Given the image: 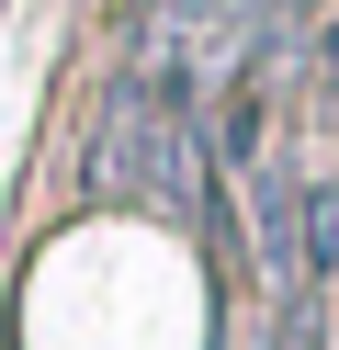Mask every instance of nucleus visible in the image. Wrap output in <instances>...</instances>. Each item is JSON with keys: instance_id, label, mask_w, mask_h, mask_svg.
Masks as SVG:
<instances>
[{"instance_id": "obj_1", "label": "nucleus", "mask_w": 339, "mask_h": 350, "mask_svg": "<svg viewBox=\"0 0 339 350\" xmlns=\"http://www.w3.org/2000/svg\"><path fill=\"white\" fill-rule=\"evenodd\" d=\"M203 79L181 68H125L102 91V124L79 147V181L102 204H147V215H215V170H203V124H192Z\"/></svg>"}, {"instance_id": "obj_2", "label": "nucleus", "mask_w": 339, "mask_h": 350, "mask_svg": "<svg viewBox=\"0 0 339 350\" xmlns=\"http://www.w3.org/2000/svg\"><path fill=\"white\" fill-rule=\"evenodd\" d=\"M238 192H249V249H260L271 305H283V294H316V282H305V170L249 159V170H238Z\"/></svg>"}, {"instance_id": "obj_3", "label": "nucleus", "mask_w": 339, "mask_h": 350, "mask_svg": "<svg viewBox=\"0 0 339 350\" xmlns=\"http://www.w3.org/2000/svg\"><path fill=\"white\" fill-rule=\"evenodd\" d=\"M294 79H305V113L328 124V113H339V12L305 34V46H294Z\"/></svg>"}]
</instances>
